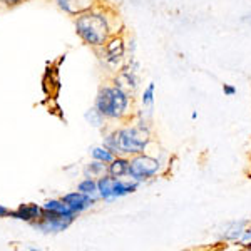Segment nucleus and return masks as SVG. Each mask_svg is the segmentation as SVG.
Masks as SVG:
<instances>
[{
    "instance_id": "f257e3e1",
    "label": "nucleus",
    "mask_w": 251,
    "mask_h": 251,
    "mask_svg": "<svg viewBox=\"0 0 251 251\" xmlns=\"http://www.w3.org/2000/svg\"><path fill=\"white\" fill-rule=\"evenodd\" d=\"M75 34L87 46L102 47L111 37V27H109L107 17L96 10L82 12L75 19Z\"/></svg>"
},
{
    "instance_id": "f03ea898",
    "label": "nucleus",
    "mask_w": 251,
    "mask_h": 251,
    "mask_svg": "<svg viewBox=\"0 0 251 251\" xmlns=\"http://www.w3.org/2000/svg\"><path fill=\"white\" fill-rule=\"evenodd\" d=\"M131 96L117 86L100 87L97 92L94 107L100 112L106 119H123L127 116Z\"/></svg>"
},
{
    "instance_id": "7ed1b4c3",
    "label": "nucleus",
    "mask_w": 251,
    "mask_h": 251,
    "mask_svg": "<svg viewBox=\"0 0 251 251\" xmlns=\"http://www.w3.org/2000/svg\"><path fill=\"white\" fill-rule=\"evenodd\" d=\"M149 141H151V132H149V127L144 121L119 129L121 151L124 156H136L144 152Z\"/></svg>"
},
{
    "instance_id": "20e7f679",
    "label": "nucleus",
    "mask_w": 251,
    "mask_h": 251,
    "mask_svg": "<svg viewBox=\"0 0 251 251\" xmlns=\"http://www.w3.org/2000/svg\"><path fill=\"white\" fill-rule=\"evenodd\" d=\"M161 169V163L156 157H151L144 152L136 154L129 159V177L137 183H144V181L154 177Z\"/></svg>"
},
{
    "instance_id": "39448f33",
    "label": "nucleus",
    "mask_w": 251,
    "mask_h": 251,
    "mask_svg": "<svg viewBox=\"0 0 251 251\" xmlns=\"http://www.w3.org/2000/svg\"><path fill=\"white\" fill-rule=\"evenodd\" d=\"M74 221H75V218H72V216H64V214L47 211V209L42 208V216H40L39 220H35L34 223H30V226L40 233L49 234V233L66 231Z\"/></svg>"
},
{
    "instance_id": "423d86ee",
    "label": "nucleus",
    "mask_w": 251,
    "mask_h": 251,
    "mask_svg": "<svg viewBox=\"0 0 251 251\" xmlns=\"http://www.w3.org/2000/svg\"><path fill=\"white\" fill-rule=\"evenodd\" d=\"M102 49H104V62H106V66L112 69L119 67V64L123 62L126 54L124 40L121 37H109V40L104 44Z\"/></svg>"
},
{
    "instance_id": "0eeeda50",
    "label": "nucleus",
    "mask_w": 251,
    "mask_h": 251,
    "mask_svg": "<svg viewBox=\"0 0 251 251\" xmlns=\"http://www.w3.org/2000/svg\"><path fill=\"white\" fill-rule=\"evenodd\" d=\"M60 200H62L64 203L67 204V208L71 209V211H74L75 214H77V216H79L80 213L87 211L89 208H92V206L97 203L96 198L87 196V194H84V193H80V191L67 193V194H64Z\"/></svg>"
},
{
    "instance_id": "6e6552de",
    "label": "nucleus",
    "mask_w": 251,
    "mask_h": 251,
    "mask_svg": "<svg viewBox=\"0 0 251 251\" xmlns=\"http://www.w3.org/2000/svg\"><path fill=\"white\" fill-rule=\"evenodd\" d=\"M137 69H139V64L134 62L132 60V64L129 67L123 69V71L119 72V75H116L114 79V86L121 87L123 91H126L127 94H131V92H134L137 89Z\"/></svg>"
},
{
    "instance_id": "1a4fd4ad",
    "label": "nucleus",
    "mask_w": 251,
    "mask_h": 251,
    "mask_svg": "<svg viewBox=\"0 0 251 251\" xmlns=\"http://www.w3.org/2000/svg\"><path fill=\"white\" fill-rule=\"evenodd\" d=\"M42 216V204H35V203H24L19 204L15 209H10L9 218L17 221H25V223H34L35 220Z\"/></svg>"
},
{
    "instance_id": "9d476101",
    "label": "nucleus",
    "mask_w": 251,
    "mask_h": 251,
    "mask_svg": "<svg viewBox=\"0 0 251 251\" xmlns=\"http://www.w3.org/2000/svg\"><path fill=\"white\" fill-rule=\"evenodd\" d=\"M55 3L60 10L71 15H79L86 10H91L92 7V0H55Z\"/></svg>"
},
{
    "instance_id": "9b49d317",
    "label": "nucleus",
    "mask_w": 251,
    "mask_h": 251,
    "mask_svg": "<svg viewBox=\"0 0 251 251\" xmlns=\"http://www.w3.org/2000/svg\"><path fill=\"white\" fill-rule=\"evenodd\" d=\"M107 174H111L112 177H126L129 176V159L124 154L116 156L111 163L107 164Z\"/></svg>"
},
{
    "instance_id": "f8f14e48",
    "label": "nucleus",
    "mask_w": 251,
    "mask_h": 251,
    "mask_svg": "<svg viewBox=\"0 0 251 251\" xmlns=\"http://www.w3.org/2000/svg\"><path fill=\"white\" fill-rule=\"evenodd\" d=\"M114 183L116 177H112L111 174H104L102 177L97 179V188H99V196L102 201H114L112 191H114Z\"/></svg>"
},
{
    "instance_id": "ddd939ff",
    "label": "nucleus",
    "mask_w": 251,
    "mask_h": 251,
    "mask_svg": "<svg viewBox=\"0 0 251 251\" xmlns=\"http://www.w3.org/2000/svg\"><path fill=\"white\" fill-rule=\"evenodd\" d=\"M141 183H137V181H124V179H117L116 177V183H114V191H112V196H114V200H119V198H124L127 196V194L137 191V188H139Z\"/></svg>"
},
{
    "instance_id": "4468645a",
    "label": "nucleus",
    "mask_w": 251,
    "mask_h": 251,
    "mask_svg": "<svg viewBox=\"0 0 251 251\" xmlns=\"http://www.w3.org/2000/svg\"><path fill=\"white\" fill-rule=\"evenodd\" d=\"M77 191L87 194V196H92L96 198L97 201L100 200L99 196V188H97V179H94V177H84V179H80L77 183Z\"/></svg>"
},
{
    "instance_id": "2eb2a0df",
    "label": "nucleus",
    "mask_w": 251,
    "mask_h": 251,
    "mask_svg": "<svg viewBox=\"0 0 251 251\" xmlns=\"http://www.w3.org/2000/svg\"><path fill=\"white\" fill-rule=\"evenodd\" d=\"M44 209L47 211H54V213H59V214H64V216H72V218H77V214L74 211L67 208V204L64 203L62 200H47L46 203L42 204Z\"/></svg>"
},
{
    "instance_id": "dca6fc26",
    "label": "nucleus",
    "mask_w": 251,
    "mask_h": 251,
    "mask_svg": "<svg viewBox=\"0 0 251 251\" xmlns=\"http://www.w3.org/2000/svg\"><path fill=\"white\" fill-rule=\"evenodd\" d=\"M104 174H107V164L102 163V161H97V159H92L86 168H84V176L87 177H102Z\"/></svg>"
},
{
    "instance_id": "f3484780",
    "label": "nucleus",
    "mask_w": 251,
    "mask_h": 251,
    "mask_svg": "<svg viewBox=\"0 0 251 251\" xmlns=\"http://www.w3.org/2000/svg\"><path fill=\"white\" fill-rule=\"evenodd\" d=\"M102 146L107 148L111 152H114L116 156L123 154V151H121V143H119V131H111V132H107V134H104Z\"/></svg>"
},
{
    "instance_id": "a211bd4d",
    "label": "nucleus",
    "mask_w": 251,
    "mask_h": 251,
    "mask_svg": "<svg viewBox=\"0 0 251 251\" xmlns=\"http://www.w3.org/2000/svg\"><path fill=\"white\" fill-rule=\"evenodd\" d=\"M245 226H246V221H240V223H231L228 228L225 229V240H229V241H238L241 238L243 231H245Z\"/></svg>"
},
{
    "instance_id": "6ab92c4d",
    "label": "nucleus",
    "mask_w": 251,
    "mask_h": 251,
    "mask_svg": "<svg viewBox=\"0 0 251 251\" xmlns=\"http://www.w3.org/2000/svg\"><path fill=\"white\" fill-rule=\"evenodd\" d=\"M91 157H92V159L102 161V163L109 164L116 157V154L109 151L107 148H104V146H96V148L91 149Z\"/></svg>"
},
{
    "instance_id": "aec40b11",
    "label": "nucleus",
    "mask_w": 251,
    "mask_h": 251,
    "mask_svg": "<svg viewBox=\"0 0 251 251\" xmlns=\"http://www.w3.org/2000/svg\"><path fill=\"white\" fill-rule=\"evenodd\" d=\"M84 119H86V123L91 124L92 127H102L106 117L100 114V112L97 111L96 107H92V109H89V111H86V114H84Z\"/></svg>"
},
{
    "instance_id": "412c9836",
    "label": "nucleus",
    "mask_w": 251,
    "mask_h": 251,
    "mask_svg": "<svg viewBox=\"0 0 251 251\" xmlns=\"http://www.w3.org/2000/svg\"><path fill=\"white\" fill-rule=\"evenodd\" d=\"M154 82H149L148 87L144 89L143 92V97H141V102H143V106L146 111H152V106H154Z\"/></svg>"
},
{
    "instance_id": "4be33fe9",
    "label": "nucleus",
    "mask_w": 251,
    "mask_h": 251,
    "mask_svg": "<svg viewBox=\"0 0 251 251\" xmlns=\"http://www.w3.org/2000/svg\"><path fill=\"white\" fill-rule=\"evenodd\" d=\"M238 241H240L243 246L250 248V246H251V226H250V228H245V231H243L241 238Z\"/></svg>"
},
{
    "instance_id": "5701e85b",
    "label": "nucleus",
    "mask_w": 251,
    "mask_h": 251,
    "mask_svg": "<svg viewBox=\"0 0 251 251\" xmlns=\"http://www.w3.org/2000/svg\"><path fill=\"white\" fill-rule=\"evenodd\" d=\"M223 92H225V96L233 97L234 94H236V87L231 86V84H225V86H223Z\"/></svg>"
},
{
    "instance_id": "b1692460",
    "label": "nucleus",
    "mask_w": 251,
    "mask_h": 251,
    "mask_svg": "<svg viewBox=\"0 0 251 251\" xmlns=\"http://www.w3.org/2000/svg\"><path fill=\"white\" fill-rule=\"evenodd\" d=\"M2 2L5 3L7 7H17L24 2V0H2Z\"/></svg>"
},
{
    "instance_id": "393cba45",
    "label": "nucleus",
    "mask_w": 251,
    "mask_h": 251,
    "mask_svg": "<svg viewBox=\"0 0 251 251\" xmlns=\"http://www.w3.org/2000/svg\"><path fill=\"white\" fill-rule=\"evenodd\" d=\"M9 214H10V209L7 208V206L0 204V218H9Z\"/></svg>"
},
{
    "instance_id": "a878e982",
    "label": "nucleus",
    "mask_w": 251,
    "mask_h": 251,
    "mask_svg": "<svg viewBox=\"0 0 251 251\" xmlns=\"http://www.w3.org/2000/svg\"><path fill=\"white\" fill-rule=\"evenodd\" d=\"M129 50H131L132 54H134V50H136V40L134 39H132L131 42H129Z\"/></svg>"
},
{
    "instance_id": "bb28decb",
    "label": "nucleus",
    "mask_w": 251,
    "mask_h": 251,
    "mask_svg": "<svg viewBox=\"0 0 251 251\" xmlns=\"http://www.w3.org/2000/svg\"><path fill=\"white\" fill-rule=\"evenodd\" d=\"M250 250H251V246H250Z\"/></svg>"
}]
</instances>
